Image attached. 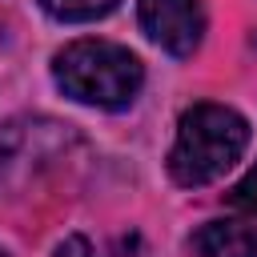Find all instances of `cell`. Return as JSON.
<instances>
[{"label": "cell", "mask_w": 257, "mask_h": 257, "mask_svg": "<svg viewBox=\"0 0 257 257\" xmlns=\"http://www.w3.org/2000/svg\"><path fill=\"white\" fill-rule=\"evenodd\" d=\"M249 145V120L229 104H193L173 137L169 149V177L185 189L209 185L225 177Z\"/></svg>", "instance_id": "obj_1"}, {"label": "cell", "mask_w": 257, "mask_h": 257, "mask_svg": "<svg viewBox=\"0 0 257 257\" xmlns=\"http://www.w3.org/2000/svg\"><path fill=\"white\" fill-rule=\"evenodd\" d=\"M52 80L64 96L92 108H124L145 84L141 60L112 40H72L52 56Z\"/></svg>", "instance_id": "obj_2"}, {"label": "cell", "mask_w": 257, "mask_h": 257, "mask_svg": "<svg viewBox=\"0 0 257 257\" xmlns=\"http://www.w3.org/2000/svg\"><path fill=\"white\" fill-rule=\"evenodd\" d=\"M145 36L169 56H193L205 36V12L197 0H137Z\"/></svg>", "instance_id": "obj_3"}, {"label": "cell", "mask_w": 257, "mask_h": 257, "mask_svg": "<svg viewBox=\"0 0 257 257\" xmlns=\"http://www.w3.org/2000/svg\"><path fill=\"white\" fill-rule=\"evenodd\" d=\"M193 249L205 257H257V221H209L197 229Z\"/></svg>", "instance_id": "obj_4"}, {"label": "cell", "mask_w": 257, "mask_h": 257, "mask_svg": "<svg viewBox=\"0 0 257 257\" xmlns=\"http://www.w3.org/2000/svg\"><path fill=\"white\" fill-rule=\"evenodd\" d=\"M52 257H149V249H145V241L137 233H120V237H112L104 245H92L88 237L72 233V237H64L56 245Z\"/></svg>", "instance_id": "obj_5"}, {"label": "cell", "mask_w": 257, "mask_h": 257, "mask_svg": "<svg viewBox=\"0 0 257 257\" xmlns=\"http://www.w3.org/2000/svg\"><path fill=\"white\" fill-rule=\"evenodd\" d=\"M120 0H40V8L64 24H84V20H100L116 8Z\"/></svg>", "instance_id": "obj_6"}, {"label": "cell", "mask_w": 257, "mask_h": 257, "mask_svg": "<svg viewBox=\"0 0 257 257\" xmlns=\"http://www.w3.org/2000/svg\"><path fill=\"white\" fill-rule=\"evenodd\" d=\"M229 205H237V209H245V213H257V169H253L241 185H233Z\"/></svg>", "instance_id": "obj_7"}, {"label": "cell", "mask_w": 257, "mask_h": 257, "mask_svg": "<svg viewBox=\"0 0 257 257\" xmlns=\"http://www.w3.org/2000/svg\"><path fill=\"white\" fill-rule=\"evenodd\" d=\"M0 257H8V253H4V249H0Z\"/></svg>", "instance_id": "obj_8"}]
</instances>
